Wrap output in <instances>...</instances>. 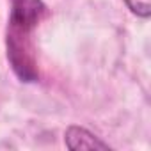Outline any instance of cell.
Wrapping results in <instances>:
<instances>
[{
    "instance_id": "obj_1",
    "label": "cell",
    "mask_w": 151,
    "mask_h": 151,
    "mask_svg": "<svg viewBox=\"0 0 151 151\" xmlns=\"http://www.w3.org/2000/svg\"><path fill=\"white\" fill-rule=\"evenodd\" d=\"M50 16V9L43 0H13L6 34L7 60L18 80L34 84L39 80L37 57L34 46V30Z\"/></svg>"
},
{
    "instance_id": "obj_2",
    "label": "cell",
    "mask_w": 151,
    "mask_h": 151,
    "mask_svg": "<svg viewBox=\"0 0 151 151\" xmlns=\"http://www.w3.org/2000/svg\"><path fill=\"white\" fill-rule=\"evenodd\" d=\"M64 142L73 151H78V149H109L107 142H103L100 137H96L87 128H82L77 124H73L66 130Z\"/></svg>"
},
{
    "instance_id": "obj_3",
    "label": "cell",
    "mask_w": 151,
    "mask_h": 151,
    "mask_svg": "<svg viewBox=\"0 0 151 151\" xmlns=\"http://www.w3.org/2000/svg\"><path fill=\"white\" fill-rule=\"evenodd\" d=\"M124 4L133 14H137L140 18H149V14H151L149 0H124Z\"/></svg>"
}]
</instances>
